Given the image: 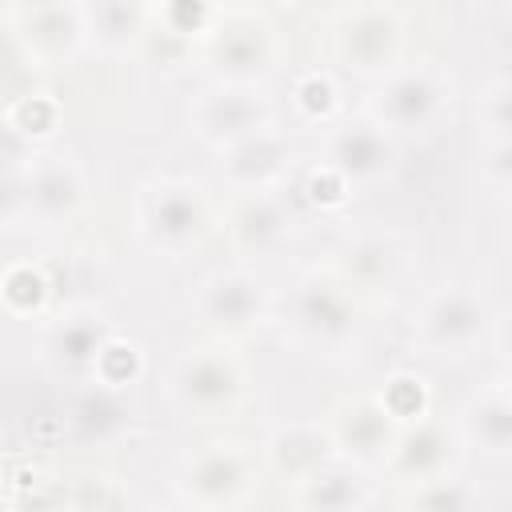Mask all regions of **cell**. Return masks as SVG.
I'll return each instance as SVG.
<instances>
[{
    "mask_svg": "<svg viewBox=\"0 0 512 512\" xmlns=\"http://www.w3.org/2000/svg\"><path fill=\"white\" fill-rule=\"evenodd\" d=\"M88 208V168L68 148H44L24 168V228L60 232Z\"/></svg>",
    "mask_w": 512,
    "mask_h": 512,
    "instance_id": "obj_14",
    "label": "cell"
},
{
    "mask_svg": "<svg viewBox=\"0 0 512 512\" xmlns=\"http://www.w3.org/2000/svg\"><path fill=\"white\" fill-rule=\"evenodd\" d=\"M120 328L108 320V312L92 300H76V304H64L56 308L48 320H44V340H40V360L64 376L68 384L72 380H84L100 356V348L116 336Z\"/></svg>",
    "mask_w": 512,
    "mask_h": 512,
    "instance_id": "obj_20",
    "label": "cell"
},
{
    "mask_svg": "<svg viewBox=\"0 0 512 512\" xmlns=\"http://www.w3.org/2000/svg\"><path fill=\"white\" fill-rule=\"evenodd\" d=\"M60 508L64 512H128L132 496L120 484V476L88 468L60 484Z\"/></svg>",
    "mask_w": 512,
    "mask_h": 512,
    "instance_id": "obj_30",
    "label": "cell"
},
{
    "mask_svg": "<svg viewBox=\"0 0 512 512\" xmlns=\"http://www.w3.org/2000/svg\"><path fill=\"white\" fill-rule=\"evenodd\" d=\"M284 96H288V116H292V124L312 128V132L328 128V124H336L344 112H352V108H348V84H344L328 64H304V68H296V72L288 76Z\"/></svg>",
    "mask_w": 512,
    "mask_h": 512,
    "instance_id": "obj_24",
    "label": "cell"
},
{
    "mask_svg": "<svg viewBox=\"0 0 512 512\" xmlns=\"http://www.w3.org/2000/svg\"><path fill=\"white\" fill-rule=\"evenodd\" d=\"M128 396L124 392H108L92 380H72L68 392V408H64V424L76 432V440L84 444H108L112 436H120L128 428V412H124Z\"/></svg>",
    "mask_w": 512,
    "mask_h": 512,
    "instance_id": "obj_25",
    "label": "cell"
},
{
    "mask_svg": "<svg viewBox=\"0 0 512 512\" xmlns=\"http://www.w3.org/2000/svg\"><path fill=\"white\" fill-rule=\"evenodd\" d=\"M216 232L236 264L272 260L284 256L300 236V208L288 188L268 192H228L216 216Z\"/></svg>",
    "mask_w": 512,
    "mask_h": 512,
    "instance_id": "obj_12",
    "label": "cell"
},
{
    "mask_svg": "<svg viewBox=\"0 0 512 512\" xmlns=\"http://www.w3.org/2000/svg\"><path fill=\"white\" fill-rule=\"evenodd\" d=\"M472 120L480 140H512V76L504 64L480 80L472 96Z\"/></svg>",
    "mask_w": 512,
    "mask_h": 512,
    "instance_id": "obj_31",
    "label": "cell"
},
{
    "mask_svg": "<svg viewBox=\"0 0 512 512\" xmlns=\"http://www.w3.org/2000/svg\"><path fill=\"white\" fill-rule=\"evenodd\" d=\"M324 428H328V440H332V452L364 472L376 476L380 460L388 456L396 432L404 428L388 408L384 400L376 396V388H360V392H348L340 396L328 412H324Z\"/></svg>",
    "mask_w": 512,
    "mask_h": 512,
    "instance_id": "obj_16",
    "label": "cell"
},
{
    "mask_svg": "<svg viewBox=\"0 0 512 512\" xmlns=\"http://www.w3.org/2000/svg\"><path fill=\"white\" fill-rule=\"evenodd\" d=\"M196 60L204 80L272 88V80L288 68V36L280 20L260 4H216Z\"/></svg>",
    "mask_w": 512,
    "mask_h": 512,
    "instance_id": "obj_4",
    "label": "cell"
},
{
    "mask_svg": "<svg viewBox=\"0 0 512 512\" xmlns=\"http://www.w3.org/2000/svg\"><path fill=\"white\" fill-rule=\"evenodd\" d=\"M264 480L260 452L236 436H208L180 452L172 468L176 500L212 508V512H240Z\"/></svg>",
    "mask_w": 512,
    "mask_h": 512,
    "instance_id": "obj_9",
    "label": "cell"
},
{
    "mask_svg": "<svg viewBox=\"0 0 512 512\" xmlns=\"http://www.w3.org/2000/svg\"><path fill=\"white\" fill-rule=\"evenodd\" d=\"M276 324L296 348L340 360L360 348L368 328V304L348 292L332 272L312 264L296 272L284 292H276Z\"/></svg>",
    "mask_w": 512,
    "mask_h": 512,
    "instance_id": "obj_1",
    "label": "cell"
},
{
    "mask_svg": "<svg viewBox=\"0 0 512 512\" xmlns=\"http://www.w3.org/2000/svg\"><path fill=\"white\" fill-rule=\"evenodd\" d=\"M328 32V68L344 84L372 88L380 76H388L412 48V12L388 0H356L324 12Z\"/></svg>",
    "mask_w": 512,
    "mask_h": 512,
    "instance_id": "obj_7",
    "label": "cell"
},
{
    "mask_svg": "<svg viewBox=\"0 0 512 512\" xmlns=\"http://www.w3.org/2000/svg\"><path fill=\"white\" fill-rule=\"evenodd\" d=\"M400 156L404 144L392 140L376 120H368L364 112H344L336 124L316 132L308 160L332 172L352 196H368L396 180Z\"/></svg>",
    "mask_w": 512,
    "mask_h": 512,
    "instance_id": "obj_10",
    "label": "cell"
},
{
    "mask_svg": "<svg viewBox=\"0 0 512 512\" xmlns=\"http://www.w3.org/2000/svg\"><path fill=\"white\" fill-rule=\"evenodd\" d=\"M0 108L8 112L12 128H16L36 152L56 148V140H60V132H64V104H60V96H56L52 88L32 84L28 92L12 96V100L0 104Z\"/></svg>",
    "mask_w": 512,
    "mask_h": 512,
    "instance_id": "obj_27",
    "label": "cell"
},
{
    "mask_svg": "<svg viewBox=\"0 0 512 512\" xmlns=\"http://www.w3.org/2000/svg\"><path fill=\"white\" fill-rule=\"evenodd\" d=\"M372 472L332 456L328 464H320L316 472H308L304 480H296L288 488L292 508L296 512H368L372 504Z\"/></svg>",
    "mask_w": 512,
    "mask_h": 512,
    "instance_id": "obj_22",
    "label": "cell"
},
{
    "mask_svg": "<svg viewBox=\"0 0 512 512\" xmlns=\"http://www.w3.org/2000/svg\"><path fill=\"white\" fill-rule=\"evenodd\" d=\"M460 464H464V448H460L452 420L440 412H428V416H420L396 432V440H392V448L376 472L384 480H392L396 488H412V484H424L432 476L460 472Z\"/></svg>",
    "mask_w": 512,
    "mask_h": 512,
    "instance_id": "obj_18",
    "label": "cell"
},
{
    "mask_svg": "<svg viewBox=\"0 0 512 512\" xmlns=\"http://www.w3.org/2000/svg\"><path fill=\"white\" fill-rule=\"evenodd\" d=\"M40 80H44V76L36 72L32 56L24 52L16 28L8 24V16H4V8H0V104H8L12 96L28 92V88L40 84Z\"/></svg>",
    "mask_w": 512,
    "mask_h": 512,
    "instance_id": "obj_33",
    "label": "cell"
},
{
    "mask_svg": "<svg viewBox=\"0 0 512 512\" xmlns=\"http://www.w3.org/2000/svg\"><path fill=\"white\" fill-rule=\"evenodd\" d=\"M24 172H0V228H24Z\"/></svg>",
    "mask_w": 512,
    "mask_h": 512,
    "instance_id": "obj_36",
    "label": "cell"
},
{
    "mask_svg": "<svg viewBox=\"0 0 512 512\" xmlns=\"http://www.w3.org/2000/svg\"><path fill=\"white\" fill-rule=\"evenodd\" d=\"M36 160V148L12 128L8 112L0 108V172H24Z\"/></svg>",
    "mask_w": 512,
    "mask_h": 512,
    "instance_id": "obj_35",
    "label": "cell"
},
{
    "mask_svg": "<svg viewBox=\"0 0 512 512\" xmlns=\"http://www.w3.org/2000/svg\"><path fill=\"white\" fill-rule=\"evenodd\" d=\"M148 376V356H144V348L136 344V340H128L124 332H116L104 348H100V356H96V364H92V372L84 376V380H92V384H100V388H108V392H132L140 380Z\"/></svg>",
    "mask_w": 512,
    "mask_h": 512,
    "instance_id": "obj_29",
    "label": "cell"
},
{
    "mask_svg": "<svg viewBox=\"0 0 512 512\" xmlns=\"http://www.w3.org/2000/svg\"><path fill=\"white\" fill-rule=\"evenodd\" d=\"M188 316L204 332V340L244 344L276 324V288L252 264H216L208 268L188 296Z\"/></svg>",
    "mask_w": 512,
    "mask_h": 512,
    "instance_id": "obj_8",
    "label": "cell"
},
{
    "mask_svg": "<svg viewBox=\"0 0 512 512\" xmlns=\"http://www.w3.org/2000/svg\"><path fill=\"white\" fill-rule=\"evenodd\" d=\"M400 512H484V496L464 472H444L400 488Z\"/></svg>",
    "mask_w": 512,
    "mask_h": 512,
    "instance_id": "obj_28",
    "label": "cell"
},
{
    "mask_svg": "<svg viewBox=\"0 0 512 512\" xmlns=\"http://www.w3.org/2000/svg\"><path fill=\"white\" fill-rule=\"evenodd\" d=\"M316 264L364 304H376L392 296L412 272V240L392 224H356L344 228Z\"/></svg>",
    "mask_w": 512,
    "mask_h": 512,
    "instance_id": "obj_11",
    "label": "cell"
},
{
    "mask_svg": "<svg viewBox=\"0 0 512 512\" xmlns=\"http://www.w3.org/2000/svg\"><path fill=\"white\" fill-rule=\"evenodd\" d=\"M148 8L136 0H96L84 4V32L88 52H100L104 60H136L140 40L148 32Z\"/></svg>",
    "mask_w": 512,
    "mask_h": 512,
    "instance_id": "obj_23",
    "label": "cell"
},
{
    "mask_svg": "<svg viewBox=\"0 0 512 512\" xmlns=\"http://www.w3.org/2000/svg\"><path fill=\"white\" fill-rule=\"evenodd\" d=\"M160 512H212V508H200V504H188V500H172V504L160 508Z\"/></svg>",
    "mask_w": 512,
    "mask_h": 512,
    "instance_id": "obj_37",
    "label": "cell"
},
{
    "mask_svg": "<svg viewBox=\"0 0 512 512\" xmlns=\"http://www.w3.org/2000/svg\"><path fill=\"white\" fill-rule=\"evenodd\" d=\"M248 384V360L236 344L200 340L164 364L160 400L188 424H224L248 404Z\"/></svg>",
    "mask_w": 512,
    "mask_h": 512,
    "instance_id": "obj_5",
    "label": "cell"
},
{
    "mask_svg": "<svg viewBox=\"0 0 512 512\" xmlns=\"http://www.w3.org/2000/svg\"><path fill=\"white\" fill-rule=\"evenodd\" d=\"M220 204L208 184L184 172H152L132 192V232L164 260H188L216 232Z\"/></svg>",
    "mask_w": 512,
    "mask_h": 512,
    "instance_id": "obj_3",
    "label": "cell"
},
{
    "mask_svg": "<svg viewBox=\"0 0 512 512\" xmlns=\"http://www.w3.org/2000/svg\"><path fill=\"white\" fill-rule=\"evenodd\" d=\"M52 300H56V280L52 268L40 260H8L0 268V308L16 320H48L52 316Z\"/></svg>",
    "mask_w": 512,
    "mask_h": 512,
    "instance_id": "obj_26",
    "label": "cell"
},
{
    "mask_svg": "<svg viewBox=\"0 0 512 512\" xmlns=\"http://www.w3.org/2000/svg\"><path fill=\"white\" fill-rule=\"evenodd\" d=\"M256 452H260L264 476L280 480L284 488H292L296 480H304L308 472H316L320 464H328L336 456L332 440H328V428H324V416L276 424L264 436V444H256Z\"/></svg>",
    "mask_w": 512,
    "mask_h": 512,
    "instance_id": "obj_21",
    "label": "cell"
},
{
    "mask_svg": "<svg viewBox=\"0 0 512 512\" xmlns=\"http://www.w3.org/2000/svg\"><path fill=\"white\" fill-rule=\"evenodd\" d=\"M8 24L16 28L24 52L32 56L36 72H60L72 68L88 52L84 32V4L76 0H32V4H4Z\"/></svg>",
    "mask_w": 512,
    "mask_h": 512,
    "instance_id": "obj_15",
    "label": "cell"
},
{
    "mask_svg": "<svg viewBox=\"0 0 512 512\" xmlns=\"http://www.w3.org/2000/svg\"><path fill=\"white\" fill-rule=\"evenodd\" d=\"M476 160H480V184L496 204H508L512 188V140H476Z\"/></svg>",
    "mask_w": 512,
    "mask_h": 512,
    "instance_id": "obj_34",
    "label": "cell"
},
{
    "mask_svg": "<svg viewBox=\"0 0 512 512\" xmlns=\"http://www.w3.org/2000/svg\"><path fill=\"white\" fill-rule=\"evenodd\" d=\"M460 100L456 72L428 52H408L388 76H380L356 112L376 120L392 140H412V136H432L444 128Z\"/></svg>",
    "mask_w": 512,
    "mask_h": 512,
    "instance_id": "obj_6",
    "label": "cell"
},
{
    "mask_svg": "<svg viewBox=\"0 0 512 512\" xmlns=\"http://www.w3.org/2000/svg\"><path fill=\"white\" fill-rule=\"evenodd\" d=\"M180 116H184V132L216 156L228 144L280 124V100L272 96V88L204 80L184 100V112Z\"/></svg>",
    "mask_w": 512,
    "mask_h": 512,
    "instance_id": "obj_13",
    "label": "cell"
},
{
    "mask_svg": "<svg viewBox=\"0 0 512 512\" xmlns=\"http://www.w3.org/2000/svg\"><path fill=\"white\" fill-rule=\"evenodd\" d=\"M508 312L496 308L480 284L444 280L428 288L408 312V348L424 360H468L488 344L504 348Z\"/></svg>",
    "mask_w": 512,
    "mask_h": 512,
    "instance_id": "obj_2",
    "label": "cell"
},
{
    "mask_svg": "<svg viewBox=\"0 0 512 512\" xmlns=\"http://www.w3.org/2000/svg\"><path fill=\"white\" fill-rule=\"evenodd\" d=\"M60 512H64V508H60Z\"/></svg>",
    "mask_w": 512,
    "mask_h": 512,
    "instance_id": "obj_38",
    "label": "cell"
},
{
    "mask_svg": "<svg viewBox=\"0 0 512 512\" xmlns=\"http://www.w3.org/2000/svg\"><path fill=\"white\" fill-rule=\"evenodd\" d=\"M464 456H480L484 464L512 460V384L508 372H492L488 380L472 384L456 412L448 416Z\"/></svg>",
    "mask_w": 512,
    "mask_h": 512,
    "instance_id": "obj_19",
    "label": "cell"
},
{
    "mask_svg": "<svg viewBox=\"0 0 512 512\" xmlns=\"http://www.w3.org/2000/svg\"><path fill=\"white\" fill-rule=\"evenodd\" d=\"M376 396L384 400V408H388L400 424H412V420L436 412L432 384H428V376L416 372V368H396V372H388V376L376 384Z\"/></svg>",
    "mask_w": 512,
    "mask_h": 512,
    "instance_id": "obj_32",
    "label": "cell"
},
{
    "mask_svg": "<svg viewBox=\"0 0 512 512\" xmlns=\"http://www.w3.org/2000/svg\"><path fill=\"white\" fill-rule=\"evenodd\" d=\"M296 172H300V148H296L292 128H284V120L216 152V176L224 192L288 188Z\"/></svg>",
    "mask_w": 512,
    "mask_h": 512,
    "instance_id": "obj_17",
    "label": "cell"
}]
</instances>
